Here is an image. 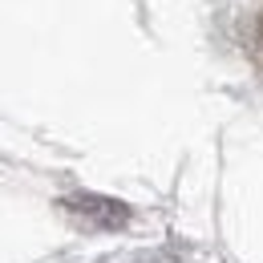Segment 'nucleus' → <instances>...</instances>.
<instances>
[{
	"instance_id": "nucleus-1",
	"label": "nucleus",
	"mask_w": 263,
	"mask_h": 263,
	"mask_svg": "<svg viewBox=\"0 0 263 263\" xmlns=\"http://www.w3.org/2000/svg\"><path fill=\"white\" fill-rule=\"evenodd\" d=\"M255 53H259V61H263V12H259V21H255Z\"/></svg>"
}]
</instances>
